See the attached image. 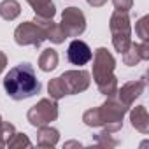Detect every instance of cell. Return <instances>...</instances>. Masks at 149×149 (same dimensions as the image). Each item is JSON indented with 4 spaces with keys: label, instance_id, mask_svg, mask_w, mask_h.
Returning a JSON list of instances; mask_svg holds the SVG:
<instances>
[{
    "label": "cell",
    "instance_id": "obj_1",
    "mask_svg": "<svg viewBox=\"0 0 149 149\" xmlns=\"http://www.w3.org/2000/svg\"><path fill=\"white\" fill-rule=\"evenodd\" d=\"M126 111H128V107L125 104H121L119 98L107 97V102L102 104L100 107L88 109L83 114V121L86 126H91V128L102 126L104 132L116 133L123 128V118H125Z\"/></svg>",
    "mask_w": 149,
    "mask_h": 149
},
{
    "label": "cell",
    "instance_id": "obj_16",
    "mask_svg": "<svg viewBox=\"0 0 149 149\" xmlns=\"http://www.w3.org/2000/svg\"><path fill=\"white\" fill-rule=\"evenodd\" d=\"M58 60H60L58 58V53L53 47H47L39 56V68L42 72H51V70H54L58 67Z\"/></svg>",
    "mask_w": 149,
    "mask_h": 149
},
{
    "label": "cell",
    "instance_id": "obj_6",
    "mask_svg": "<svg viewBox=\"0 0 149 149\" xmlns=\"http://www.w3.org/2000/svg\"><path fill=\"white\" fill-rule=\"evenodd\" d=\"M56 118H58V104L54 98H42L33 107H30V111L26 112L28 123L35 128L49 125Z\"/></svg>",
    "mask_w": 149,
    "mask_h": 149
},
{
    "label": "cell",
    "instance_id": "obj_19",
    "mask_svg": "<svg viewBox=\"0 0 149 149\" xmlns=\"http://www.w3.org/2000/svg\"><path fill=\"white\" fill-rule=\"evenodd\" d=\"M7 147H11V149H14V147H32V142H30V139L25 135V133H14L9 140H7V144H6Z\"/></svg>",
    "mask_w": 149,
    "mask_h": 149
},
{
    "label": "cell",
    "instance_id": "obj_18",
    "mask_svg": "<svg viewBox=\"0 0 149 149\" xmlns=\"http://www.w3.org/2000/svg\"><path fill=\"white\" fill-rule=\"evenodd\" d=\"M16 133V128L13 123H7L2 119V116H0V147H4L7 144V140Z\"/></svg>",
    "mask_w": 149,
    "mask_h": 149
},
{
    "label": "cell",
    "instance_id": "obj_13",
    "mask_svg": "<svg viewBox=\"0 0 149 149\" xmlns=\"http://www.w3.org/2000/svg\"><path fill=\"white\" fill-rule=\"evenodd\" d=\"M130 121H132V126L140 133L149 132V114L144 105H137L130 111Z\"/></svg>",
    "mask_w": 149,
    "mask_h": 149
},
{
    "label": "cell",
    "instance_id": "obj_8",
    "mask_svg": "<svg viewBox=\"0 0 149 149\" xmlns=\"http://www.w3.org/2000/svg\"><path fill=\"white\" fill-rule=\"evenodd\" d=\"M14 40H16L18 46H33V47H39L47 39H46L44 30L37 23L25 21V23H21L14 30Z\"/></svg>",
    "mask_w": 149,
    "mask_h": 149
},
{
    "label": "cell",
    "instance_id": "obj_17",
    "mask_svg": "<svg viewBox=\"0 0 149 149\" xmlns=\"http://www.w3.org/2000/svg\"><path fill=\"white\" fill-rule=\"evenodd\" d=\"M21 14V6L18 0H2L0 2V16L6 21H13Z\"/></svg>",
    "mask_w": 149,
    "mask_h": 149
},
{
    "label": "cell",
    "instance_id": "obj_7",
    "mask_svg": "<svg viewBox=\"0 0 149 149\" xmlns=\"http://www.w3.org/2000/svg\"><path fill=\"white\" fill-rule=\"evenodd\" d=\"M61 32L65 37H79L86 30V18L84 13L77 7H67L61 14V23H60Z\"/></svg>",
    "mask_w": 149,
    "mask_h": 149
},
{
    "label": "cell",
    "instance_id": "obj_21",
    "mask_svg": "<svg viewBox=\"0 0 149 149\" xmlns=\"http://www.w3.org/2000/svg\"><path fill=\"white\" fill-rule=\"evenodd\" d=\"M95 142H97V146H100V147H114V146L119 144L116 139H111V133H109V132H104V130L95 135Z\"/></svg>",
    "mask_w": 149,
    "mask_h": 149
},
{
    "label": "cell",
    "instance_id": "obj_14",
    "mask_svg": "<svg viewBox=\"0 0 149 149\" xmlns=\"http://www.w3.org/2000/svg\"><path fill=\"white\" fill-rule=\"evenodd\" d=\"M58 139H60V132L49 125H44V126H39L37 130V146L40 147H54L58 144Z\"/></svg>",
    "mask_w": 149,
    "mask_h": 149
},
{
    "label": "cell",
    "instance_id": "obj_11",
    "mask_svg": "<svg viewBox=\"0 0 149 149\" xmlns=\"http://www.w3.org/2000/svg\"><path fill=\"white\" fill-rule=\"evenodd\" d=\"M33 23H37L42 30H44V33H46V39H49L53 44H61V42H65V33L61 32V28H60V25H56L54 21H53V18H40V16H35L33 18Z\"/></svg>",
    "mask_w": 149,
    "mask_h": 149
},
{
    "label": "cell",
    "instance_id": "obj_2",
    "mask_svg": "<svg viewBox=\"0 0 149 149\" xmlns=\"http://www.w3.org/2000/svg\"><path fill=\"white\" fill-rule=\"evenodd\" d=\"M4 90L13 100H26L40 91V83L30 63L13 67L4 77Z\"/></svg>",
    "mask_w": 149,
    "mask_h": 149
},
{
    "label": "cell",
    "instance_id": "obj_9",
    "mask_svg": "<svg viewBox=\"0 0 149 149\" xmlns=\"http://www.w3.org/2000/svg\"><path fill=\"white\" fill-rule=\"evenodd\" d=\"M93 53L90 49V46L84 42V40H79V39H74L70 44H68V51H67V58L72 65H86L90 60H91Z\"/></svg>",
    "mask_w": 149,
    "mask_h": 149
},
{
    "label": "cell",
    "instance_id": "obj_12",
    "mask_svg": "<svg viewBox=\"0 0 149 149\" xmlns=\"http://www.w3.org/2000/svg\"><path fill=\"white\" fill-rule=\"evenodd\" d=\"M142 60H149V42L147 40H142V44L132 42L130 47L123 53V61L128 67H133Z\"/></svg>",
    "mask_w": 149,
    "mask_h": 149
},
{
    "label": "cell",
    "instance_id": "obj_5",
    "mask_svg": "<svg viewBox=\"0 0 149 149\" xmlns=\"http://www.w3.org/2000/svg\"><path fill=\"white\" fill-rule=\"evenodd\" d=\"M109 28L112 33V46L121 54L130 47L132 44V26H130V16L125 11H114L109 21Z\"/></svg>",
    "mask_w": 149,
    "mask_h": 149
},
{
    "label": "cell",
    "instance_id": "obj_22",
    "mask_svg": "<svg viewBox=\"0 0 149 149\" xmlns=\"http://www.w3.org/2000/svg\"><path fill=\"white\" fill-rule=\"evenodd\" d=\"M112 4L116 7V11H125L128 13L133 6V0H112Z\"/></svg>",
    "mask_w": 149,
    "mask_h": 149
},
{
    "label": "cell",
    "instance_id": "obj_20",
    "mask_svg": "<svg viewBox=\"0 0 149 149\" xmlns=\"http://www.w3.org/2000/svg\"><path fill=\"white\" fill-rule=\"evenodd\" d=\"M135 33L140 40H149V16H142L135 23Z\"/></svg>",
    "mask_w": 149,
    "mask_h": 149
},
{
    "label": "cell",
    "instance_id": "obj_24",
    "mask_svg": "<svg viewBox=\"0 0 149 149\" xmlns=\"http://www.w3.org/2000/svg\"><path fill=\"white\" fill-rule=\"evenodd\" d=\"M105 2L107 0H88V4L91 7H102V6H105Z\"/></svg>",
    "mask_w": 149,
    "mask_h": 149
},
{
    "label": "cell",
    "instance_id": "obj_10",
    "mask_svg": "<svg viewBox=\"0 0 149 149\" xmlns=\"http://www.w3.org/2000/svg\"><path fill=\"white\" fill-rule=\"evenodd\" d=\"M147 83H146V77L139 79V81H128L121 86V90H118V97H119V102L125 104L126 107H132V104L135 102V98H139L142 95V91L146 90Z\"/></svg>",
    "mask_w": 149,
    "mask_h": 149
},
{
    "label": "cell",
    "instance_id": "obj_15",
    "mask_svg": "<svg viewBox=\"0 0 149 149\" xmlns=\"http://www.w3.org/2000/svg\"><path fill=\"white\" fill-rule=\"evenodd\" d=\"M30 4V7L33 9L35 16H40V18H53L56 9H54V4L53 0H26Z\"/></svg>",
    "mask_w": 149,
    "mask_h": 149
},
{
    "label": "cell",
    "instance_id": "obj_3",
    "mask_svg": "<svg viewBox=\"0 0 149 149\" xmlns=\"http://www.w3.org/2000/svg\"><path fill=\"white\" fill-rule=\"evenodd\" d=\"M91 58H93V79L97 83L98 91L105 97H116L118 79L114 76L116 68L114 56L105 47H98Z\"/></svg>",
    "mask_w": 149,
    "mask_h": 149
},
{
    "label": "cell",
    "instance_id": "obj_4",
    "mask_svg": "<svg viewBox=\"0 0 149 149\" xmlns=\"http://www.w3.org/2000/svg\"><path fill=\"white\" fill-rule=\"evenodd\" d=\"M88 70H67L63 72L60 77H54L47 84L49 97L54 100L63 98L65 95H77L83 93L90 88L91 79H90Z\"/></svg>",
    "mask_w": 149,
    "mask_h": 149
},
{
    "label": "cell",
    "instance_id": "obj_23",
    "mask_svg": "<svg viewBox=\"0 0 149 149\" xmlns=\"http://www.w3.org/2000/svg\"><path fill=\"white\" fill-rule=\"evenodd\" d=\"M6 65H7V56H6L2 51H0V72H4Z\"/></svg>",
    "mask_w": 149,
    "mask_h": 149
},
{
    "label": "cell",
    "instance_id": "obj_25",
    "mask_svg": "<svg viewBox=\"0 0 149 149\" xmlns=\"http://www.w3.org/2000/svg\"><path fill=\"white\" fill-rule=\"evenodd\" d=\"M72 146H81V144L79 142H67L65 144V147H72Z\"/></svg>",
    "mask_w": 149,
    "mask_h": 149
}]
</instances>
